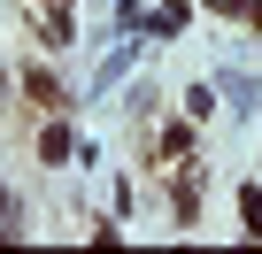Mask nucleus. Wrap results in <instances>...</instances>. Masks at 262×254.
<instances>
[{
    "label": "nucleus",
    "instance_id": "f257e3e1",
    "mask_svg": "<svg viewBox=\"0 0 262 254\" xmlns=\"http://www.w3.org/2000/svg\"><path fill=\"white\" fill-rule=\"evenodd\" d=\"M239 216H247V231L262 239V185H247V193H239Z\"/></svg>",
    "mask_w": 262,
    "mask_h": 254
}]
</instances>
